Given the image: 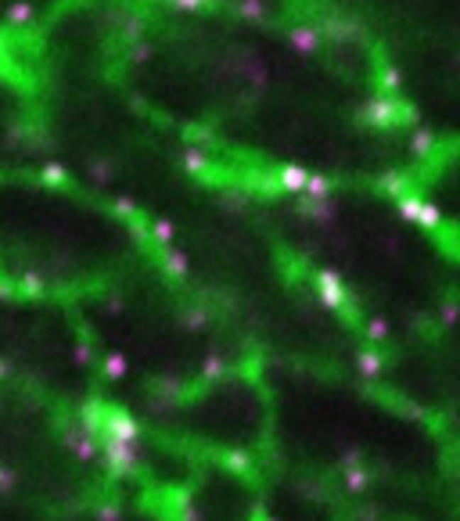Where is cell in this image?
<instances>
[{
    "instance_id": "cell-18",
    "label": "cell",
    "mask_w": 460,
    "mask_h": 521,
    "mask_svg": "<svg viewBox=\"0 0 460 521\" xmlns=\"http://www.w3.org/2000/svg\"><path fill=\"white\" fill-rule=\"evenodd\" d=\"M151 238H155L158 245H169V241H172V223H169V219H155V223H151Z\"/></svg>"
},
{
    "instance_id": "cell-19",
    "label": "cell",
    "mask_w": 460,
    "mask_h": 521,
    "mask_svg": "<svg viewBox=\"0 0 460 521\" xmlns=\"http://www.w3.org/2000/svg\"><path fill=\"white\" fill-rule=\"evenodd\" d=\"M238 11H241L245 18H266V4H263V0H241Z\"/></svg>"
},
{
    "instance_id": "cell-1",
    "label": "cell",
    "mask_w": 460,
    "mask_h": 521,
    "mask_svg": "<svg viewBox=\"0 0 460 521\" xmlns=\"http://www.w3.org/2000/svg\"><path fill=\"white\" fill-rule=\"evenodd\" d=\"M360 119L374 130H385V126H407L417 119V111L407 104V101H399V97H371L360 111Z\"/></svg>"
},
{
    "instance_id": "cell-15",
    "label": "cell",
    "mask_w": 460,
    "mask_h": 521,
    "mask_svg": "<svg viewBox=\"0 0 460 521\" xmlns=\"http://www.w3.org/2000/svg\"><path fill=\"white\" fill-rule=\"evenodd\" d=\"M162 259H165V270H169V273H177V277H180V273H187V256H184V252L169 248Z\"/></svg>"
},
{
    "instance_id": "cell-13",
    "label": "cell",
    "mask_w": 460,
    "mask_h": 521,
    "mask_svg": "<svg viewBox=\"0 0 460 521\" xmlns=\"http://www.w3.org/2000/svg\"><path fill=\"white\" fill-rule=\"evenodd\" d=\"M306 191L313 194V202H324L331 194V180L327 177H317V172H310V180H306Z\"/></svg>"
},
{
    "instance_id": "cell-22",
    "label": "cell",
    "mask_w": 460,
    "mask_h": 521,
    "mask_svg": "<svg viewBox=\"0 0 460 521\" xmlns=\"http://www.w3.org/2000/svg\"><path fill=\"white\" fill-rule=\"evenodd\" d=\"M43 180L47 184H65V165H58V162L43 165Z\"/></svg>"
},
{
    "instance_id": "cell-27",
    "label": "cell",
    "mask_w": 460,
    "mask_h": 521,
    "mask_svg": "<svg viewBox=\"0 0 460 521\" xmlns=\"http://www.w3.org/2000/svg\"><path fill=\"white\" fill-rule=\"evenodd\" d=\"M101 521H119V507H104L101 510Z\"/></svg>"
},
{
    "instance_id": "cell-25",
    "label": "cell",
    "mask_w": 460,
    "mask_h": 521,
    "mask_svg": "<svg viewBox=\"0 0 460 521\" xmlns=\"http://www.w3.org/2000/svg\"><path fill=\"white\" fill-rule=\"evenodd\" d=\"M115 212H119V216H133V212H137V205H133L130 198H119V202H115Z\"/></svg>"
},
{
    "instance_id": "cell-26",
    "label": "cell",
    "mask_w": 460,
    "mask_h": 521,
    "mask_svg": "<svg viewBox=\"0 0 460 521\" xmlns=\"http://www.w3.org/2000/svg\"><path fill=\"white\" fill-rule=\"evenodd\" d=\"M15 486V475L8 471V468H0V493H4V489H11Z\"/></svg>"
},
{
    "instance_id": "cell-3",
    "label": "cell",
    "mask_w": 460,
    "mask_h": 521,
    "mask_svg": "<svg viewBox=\"0 0 460 521\" xmlns=\"http://www.w3.org/2000/svg\"><path fill=\"white\" fill-rule=\"evenodd\" d=\"M101 439L137 442V439H141V424H137L126 410H108V414H104V424H101Z\"/></svg>"
},
{
    "instance_id": "cell-8",
    "label": "cell",
    "mask_w": 460,
    "mask_h": 521,
    "mask_svg": "<svg viewBox=\"0 0 460 521\" xmlns=\"http://www.w3.org/2000/svg\"><path fill=\"white\" fill-rule=\"evenodd\" d=\"M399 83H402V79H399V72H395L392 65H381V69H378V90H381L385 97H395Z\"/></svg>"
},
{
    "instance_id": "cell-4",
    "label": "cell",
    "mask_w": 460,
    "mask_h": 521,
    "mask_svg": "<svg viewBox=\"0 0 460 521\" xmlns=\"http://www.w3.org/2000/svg\"><path fill=\"white\" fill-rule=\"evenodd\" d=\"M317 295L331 306V309H345V284L334 270H320L317 273Z\"/></svg>"
},
{
    "instance_id": "cell-10",
    "label": "cell",
    "mask_w": 460,
    "mask_h": 521,
    "mask_svg": "<svg viewBox=\"0 0 460 521\" xmlns=\"http://www.w3.org/2000/svg\"><path fill=\"white\" fill-rule=\"evenodd\" d=\"M104 378H108V381L126 378V356H123V353H108V356H104Z\"/></svg>"
},
{
    "instance_id": "cell-23",
    "label": "cell",
    "mask_w": 460,
    "mask_h": 521,
    "mask_svg": "<svg viewBox=\"0 0 460 521\" xmlns=\"http://www.w3.org/2000/svg\"><path fill=\"white\" fill-rule=\"evenodd\" d=\"M169 4L177 8V11H198V8L209 4V0H169Z\"/></svg>"
},
{
    "instance_id": "cell-29",
    "label": "cell",
    "mask_w": 460,
    "mask_h": 521,
    "mask_svg": "<svg viewBox=\"0 0 460 521\" xmlns=\"http://www.w3.org/2000/svg\"><path fill=\"white\" fill-rule=\"evenodd\" d=\"M8 374V363H0V378H4Z\"/></svg>"
},
{
    "instance_id": "cell-5",
    "label": "cell",
    "mask_w": 460,
    "mask_h": 521,
    "mask_svg": "<svg viewBox=\"0 0 460 521\" xmlns=\"http://www.w3.org/2000/svg\"><path fill=\"white\" fill-rule=\"evenodd\" d=\"M320 29H313V26H299V29H292L288 33V43H292L299 54H313L317 47H320Z\"/></svg>"
},
{
    "instance_id": "cell-14",
    "label": "cell",
    "mask_w": 460,
    "mask_h": 521,
    "mask_svg": "<svg viewBox=\"0 0 460 521\" xmlns=\"http://www.w3.org/2000/svg\"><path fill=\"white\" fill-rule=\"evenodd\" d=\"M8 22H11V26H26V22H33V4H26V0L11 4V8H8Z\"/></svg>"
},
{
    "instance_id": "cell-6",
    "label": "cell",
    "mask_w": 460,
    "mask_h": 521,
    "mask_svg": "<svg viewBox=\"0 0 460 521\" xmlns=\"http://www.w3.org/2000/svg\"><path fill=\"white\" fill-rule=\"evenodd\" d=\"M306 180H310V172L302 165H280L277 169V187H284V191H306Z\"/></svg>"
},
{
    "instance_id": "cell-12",
    "label": "cell",
    "mask_w": 460,
    "mask_h": 521,
    "mask_svg": "<svg viewBox=\"0 0 460 521\" xmlns=\"http://www.w3.org/2000/svg\"><path fill=\"white\" fill-rule=\"evenodd\" d=\"M410 148H414V155H432V148H435V133H432V130H414Z\"/></svg>"
},
{
    "instance_id": "cell-9",
    "label": "cell",
    "mask_w": 460,
    "mask_h": 521,
    "mask_svg": "<svg viewBox=\"0 0 460 521\" xmlns=\"http://www.w3.org/2000/svg\"><path fill=\"white\" fill-rule=\"evenodd\" d=\"M417 226H425V230H439L442 226V212L432 205V202H421V212H417V219H414Z\"/></svg>"
},
{
    "instance_id": "cell-28",
    "label": "cell",
    "mask_w": 460,
    "mask_h": 521,
    "mask_svg": "<svg viewBox=\"0 0 460 521\" xmlns=\"http://www.w3.org/2000/svg\"><path fill=\"white\" fill-rule=\"evenodd\" d=\"M256 521H273V517L270 514H256Z\"/></svg>"
},
{
    "instance_id": "cell-24",
    "label": "cell",
    "mask_w": 460,
    "mask_h": 521,
    "mask_svg": "<svg viewBox=\"0 0 460 521\" xmlns=\"http://www.w3.org/2000/svg\"><path fill=\"white\" fill-rule=\"evenodd\" d=\"M367 334H371V338H385V334H388V324H385V320H371V324H367Z\"/></svg>"
},
{
    "instance_id": "cell-11",
    "label": "cell",
    "mask_w": 460,
    "mask_h": 521,
    "mask_svg": "<svg viewBox=\"0 0 460 521\" xmlns=\"http://www.w3.org/2000/svg\"><path fill=\"white\" fill-rule=\"evenodd\" d=\"M395 209H399L402 219H410V223H414L417 212H421V198H417V194H399V198H395Z\"/></svg>"
},
{
    "instance_id": "cell-17",
    "label": "cell",
    "mask_w": 460,
    "mask_h": 521,
    "mask_svg": "<svg viewBox=\"0 0 460 521\" xmlns=\"http://www.w3.org/2000/svg\"><path fill=\"white\" fill-rule=\"evenodd\" d=\"M302 212H306V216H313V219H331V216H334L331 198H324V202H306V205H302Z\"/></svg>"
},
{
    "instance_id": "cell-2",
    "label": "cell",
    "mask_w": 460,
    "mask_h": 521,
    "mask_svg": "<svg viewBox=\"0 0 460 521\" xmlns=\"http://www.w3.org/2000/svg\"><path fill=\"white\" fill-rule=\"evenodd\" d=\"M101 453H104V464L111 475H133L137 464H141V453H137V442H119V439H104L101 442Z\"/></svg>"
},
{
    "instance_id": "cell-20",
    "label": "cell",
    "mask_w": 460,
    "mask_h": 521,
    "mask_svg": "<svg viewBox=\"0 0 460 521\" xmlns=\"http://www.w3.org/2000/svg\"><path fill=\"white\" fill-rule=\"evenodd\" d=\"M381 187H385V191H392L395 198H399V194H407V180H402L399 172H388V177L381 180Z\"/></svg>"
},
{
    "instance_id": "cell-7",
    "label": "cell",
    "mask_w": 460,
    "mask_h": 521,
    "mask_svg": "<svg viewBox=\"0 0 460 521\" xmlns=\"http://www.w3.org/2000/svg\"><path fill=\"white\" fill-rule=\"evenodd\" d=\"M65 442H69V449H72L80 460H94V456H97V442H94V435H87V432H72Z\"/></svg>"
},
{
    "instance_id": "cell-21",
    "label": "cell",
    "mask_w": 460,
    "mask_h": 521,
    "mask_svg": "<svg viewBox=\"0 0 460 521\" xmlns=\"http://www.w3.org/2000/svg\"><path fill=\"white\" fill-rule=\"evenodd\" d=\"M360 371H363L367 378H374V374L381 371V360H378V356H374V353L367 349V353H360Z\"/></svg>"
},
{
    "instance_id": "cell-16",
    "label": "cell",
    "mask_w": 460,
    "mask_h": 521,
    "mask_svg": "<svg viewBox=\"0 0 460 521\" xmlns=\"http://www.w3.org/2000/svg\"><path fill=\"white\" fill-rule=\"evenodd\" d=\"M184 165L195 172V177H202V172L209 169V162H205V155H202L198 148H187V151H184Z\"/></svg>"
}]
</instances>
